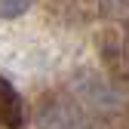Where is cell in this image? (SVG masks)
I'll list each match as a JSON object with an SVG mask.
<instances>
[{
    "label": "cell",
    "mask_w": 129,
    "mask_h": 129,
    "mask_svg": "<svg viewBox=\"0 0 129 129\" xmlns=\"http://www.w3.org/2000/svg\"><path fill=\"white\" fill-rule=\"evenodd\" d=\"M80 95H83L92 108H105V111L114 108V105L120 102V95L111 89L102 77H86V80H80Z\"/></svg>",
    "instance_id": "1"
},
{
    "label": "cell",
    "mask_w": 129,
    "mask_h": 129,
    "mask_svg": "<svg viewBox=\"0 0 129 129\" xmlns=\"http://www.w3.org/2000/svg\"><path fill=\"white\" fill-rule=\"evenodd\" d=\"M34 6V0H0V15L3 19H22Z\"/></svg>",
    "instance_id": "2"
},
{
    "label": "cell",
    "mask_w": 129,
    "mask_h": 129,
    "mask_svg": "<svg viewBox=\"0 0 129 129\" xmlns=\"http://www.w3.org/2000/svg\"><path fill=\"white\" fill-rule=\"evenodd\" d=\"M71 129H95V126H92V123H74Z\"/></svg>",
    "instance_id": "3"
}]
</instances>
